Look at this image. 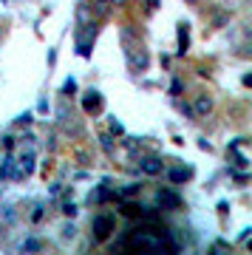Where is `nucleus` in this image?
I'll return each instance as SVG.
<instances>
[{"instance_id": "1", "label": "nucleus", "mask_w": 252, "mask_h": 255, "mask_svg": "<svg viewBox=\"0 0 252 255\" xmlns=\"http://www.w3.org/2000/svg\"><path fill=\"white\" fill-rule=\"evenodd\" d=\"M91 227H94V241H105L114 233V227H117V219L108 216V213H102V216H94Z\"/></svg>"}, {"instance_id": "2", "label": "nucleus", "mask_w": 252, "mask_h": 255, "mask_svg": "<svg viewBox=\"0 0 252 255\" xmlns=\"http://www.w3.org/2000/svg\"><path fill=\"white\" fill-rule=\"evenodd\" d=\"M34 153L26 150V153H20V159L14 162V182H26L28 176L34 173Z\"/></svg>"}, {"instance_id": "3", "label": "nucleus", "mask_w": 252, "mask_h": 255, "mask_svg": "<svg viewBox=\"0 0 252 255\" xmlns=\"http://www.w3.org/2000/svg\"><path fill=\"white\" fill-rule=\"evenodd\" d=\"M156 201L162 210H179L181 207V196L176 190H159L156 193Z\"/></svg>"}, {"instance_id": "4", "label": "nucleus", "mask_w": 252, "mask_h": 255, "mask_svg": "<svg viewBox=\"0 0 252 255\" xmlns=\"http://www.w3.org/2000/svg\"><path fill=\"white\" fill-rule=\"evenodd\" d=\"M94 37H97V26H88V34L77 37V54H80V57H88L91 54V48H94Z\"/></svg>"}, {"instance_id": "5", "label": "nucleus", "mask_w": 252, "mask_h": 255, "mask_svg": "<svg viewBox=\"0 0 252 255\" xmlns=\"http://www.w3.org/2000/svg\"><path fill=\"white\" fill-rule=\"evenodd\" d=\"M142 173L144 176H159L164 170V164H162V159H156V156H147V159H142Z\"/></svg>"}, {"instance_id": "6", "label": "nucleus", "mask_w": 252, "mask_h": 255, "mask_svg": "<svg viewBox=\"0 0 252 255\" xmlns=\"http://www.w3.org/2000/svg\"><path fill=\"white\" fill-rule=\"evenodd\" d=\"M14 156L6 153V156H0V182H6V179H14Z\"/></svg>"}, {"instance_id": "7", "label": "nucleus", "mask_w": 252, "mask_h": 255, "mask_svg": "<svg viewBox=\"0 0 252 255\" xmlns=\"http://www.w3.org/2000/svg\"><path fill=\"white\" fill-rule=\"evenodd\" d=\"M193 114H196V117H210V114H213V100H210L207 94H201V97L196 100V105H193Z\"/></svg>"}, {"instance_id": "8", "label": "nucleus", "mask_w": 252, "mask_h": 255, "mask_svg": "<svg viewBox=\"0 0 252 255\" xmlns=\"http://www.w3.org/2000/svg\"><path fill=\"white\" fill-rule=\"evenodd\" d=\"M99 105H102V97H99L97 88H91V91L85 94V100H82V108H85V114H91V111H97Z\"/></svg>"}, {"instance_id": "9", "label": "nucleus", "mask_w": 252, "mask_h": 255, "mask_svg": "<svg viewBox=\"0 0 252 255\" xmlns=\"http://www.w3.org/2000/svg\"><path fill=\"white\" fill-rule=\"evenodd\" d=\"M91 14H94V11H91V6L88 3H82L80 9H77V23H80V26H94V20H91Z\"/></svg>"}, {"instance_id": "10", "label": "nucleus", "mask_w": 252, "mask_h": 255, "mask_svg": "<svg viewBox=\"0 0 252 255\" xmlns=\"http://www.w3.org/2000/svg\"><path fill=\"white\" fill-rule=\"evenodd\" d=\"M187 48H190V28H187V23H181L179 26V54H187Z\"/></svg>"}, {"instance_id": "11", "label": "nucleus", "mask_w": 252, "mask_h": 255, "mask_svg": "<svg viewBox=\"0 0 252 255\" xmlns=\"http://www.w3.org/2000/svg\"><path fill=\"white\" fill-rule=\"evenodd\" d=\"M0 221H3V224H14V221H17V210L9 207V204H3V207H0Z\"/></svg>"}, {"instance_id": "12", "label": "nucleus", "mask_w": 252, "mask_h": 255, "mask_svg": "<svg viewBox=\"0 0 252 255\" xmlns=\"http://www.w3.org/2000/svg\"><path fill=\"white\" fill-rule=\"evenodd\" d=\"M190 176H193V170H190V167H176V170H170V182L181 184V182H187Z\"/></svg>"}, {"instance_id": "13", "label": "nucleus", "mask_w": 252, "mask_h": 255, "mask_svg": "<svg viewBox=\"0 0 252 255\" xmlns=\"http://www.w3.org/2000/svg\"><path fill=\"white\" fill-rule=\"evenodd\" d=\"M40 250H43V241L40 238H26L20 244V253H40Z\"/></svg>"}, {"instance_id": "14", "label": "nucleus", "mask_w": 252, "mask_h": 255, "mask_svg": "<svg viewBox=\"0 0 252 255\" xmlns=\"http://www.w3.org/2000/svg\"><path fill=\"white\" fill-rule=\"evenodd\" d=\"M88 6H91V11H97V14H102V17L111 11V3H108V0H94V3H88Z\"/></svg>"}, {"instance_id": "15", "label": "nucleus", "mask_w": 252, "mask_h": 255, "mask_svg": "<svg viewBox=\"0 0 252 255\" xmlns=\"http://www.w3.org/2000/svg\"><path fill=\"white\" fill-rule=\"evenodd\" d=\"M63 238H65V241H71V238H77V224H74L71 219H68V221L63 224Z\"/></svg>"}, {"instance_id": "16", "label": "nucleus", "mask_w": 252, "mask_h": 255, "mask_svg": "<svg viewBox=\"0 0 252 255\" xmlns=\"http://www.w3.org/2000/svg\"><path fill=\"white\" fill-rule=\"evenodd\" d=\"M99 145H102L105 153H114V139H111V133H102V136H99Z\"/></svg>"}, {"instance_id": "17", "label": "nucleus", "mask_w": 252, "mask_h": 255, "mask_svg": "<svg viewBox=\"0 0 252 255\" xmlns=\"http://www.w3.org/2000/svg\"><path fill=\"white\" fill-rule=\"evenodd\" d=\"M77 204H74V201H63V216L65 219H74V216H77Z\"/></svg>"}, {"instance_id": "18", "label": "nucleus", "mask_w": 252, "mask_h": 255, "mask_svg": "<svg viewBox=\"0 0 252 255\" xmlns=\"http://www.w3.org/2000/svg\"><path fill=\"white\" fill-rule=\"evenodd\" d=\"M74 91H77V80H74V77H68V80L63 82V94H65V97H71Z\"/></svg>"}, {"instance_id": "19", "label": "nucleus", "mask_w": 252, "mask_h": 255, "mask_svg": "<svg viewBox=\"0 0 252 255\" xmlns=\"http://www.w3.org/2000/svg\"><path fill=\"white\" fill-rule=\"evenodd\" d=\"M31 119H34V114H31V111H26V114H20L14 122H17V125H31Z\"/></svg>"}, {"instance_id": "20", "label": "nucleus", "mask_w": 252, "mask_h": 255, "mask_svg": "<svg viewBox=\"0 0 252 255\" xmlns=\"http://www.w3.org/2000/svg\"><path fill=\"white\" fill-rule=\"evenodd\" d=\"M213 253H216V255L230 253V244H224V241H216V244H213Z\"/></svg>"}, {"instance_id": "21", "label": "nucleus", "mask_w": 252, "mask_h": 255, "mask_svg": "<svg viewBox=\"0 0 252 255\" xmlns=\"http://www.w3.org/2000/svg\"><path fill=\"white\" fill-rule=\"evenodd\" d=\"M181 114H184L187 119H196V114H193V105H187V102L181 105Z\"/></svg>"}, {"instance_id": "22", "label": "nucleus", "mask_w": 252, "mask_h": 255, "mask_svg": "<svg viewBox=\"0 0 252 255\" xmlns=\"http://www.w3.org/2000/svg\"><path fill=\"white\" fill-rule=\"evenodd\" d=\"M0 145L6 147V150H11V147H14V136H3L0 139Z\"/></svg>"}, {"instance_id": "23", "label": "nucleus", "mask_w": 252, "mask_h": 255, "mask_svg": "<svg viewBox=\"0 0 252 255\" xmlns=\"http://www.w3.org/2000/svg\"><path fill=\"white\" fill-rule=\"evenodd\" d=\"M111 133H125V128L119 125L117 119H111Z\"/></svg>"}, {"instance_id": "24", "label": "nucleus", "mask_w": 252, "mask_h": 255, "mask_svg": "<svg viewBox=\"0 0 252 255\" xmlns=\"http://www.w3.org/2000/svg\"><path fill=\"white\" fill-rule=\"evenodd\" d=\"M144 3H147V11H153V9H159V3H162V0H144Z\"/></svg>"}, {"instance_id": "25", "label": "nucleus", "mask_w": 252, "mask_h": 255, "mask_svg": "<svg viewBox=\"0 0 252 255\" xmlns=\"http://www.w3.org/2000/svg\"><path fill=\"white\" fill-rule=\"evenodd\" d=\"M170 94H181V82H179V80H173V85H170Z\"/></svg>"}, {"instance_id": "26", "label": "nucleus", "mask_w": 252, "mask_h": 255, "mask_svg": "<svg viewBox=\"0 0 252 255\" xmlns=\"http://www.w3.org/2000/svg\"><path fill=\"white\" fill-rule=\"evenodd\" d=\"M108 3H114V6H122V3H125V0H108Z\"/></svg>"}, {"instance_id": "27", "label": "nucleus", "mask_w": 252, "mask_h": 255, "mask_svg": "<svg viewBox=\"0 0 252 255\" xmlns=\"http://www.w3.org/2000/svg\"><path fill=\"white\" fill-rule=\"evenodd\" d=\"M184 3H198V0H184Z\"/></svg>"}, {"instance_id": "28", "label": "nucleus", "mask_w": 252, "mask_h": 255, "mask_svg": "<svg viewBox=\"0 0 252 255\" xmlns=\"http://www.w3.org/2000/svg\"><path fill=\"white\" fill-rule=\"evenodd\" d=\"M0 230H6V224H0Z\"/></svg>"}, {"instance_id": "29", "label": "nucleus", "mask_w": 252, "mask_h": 255, "mask_svg": "<svg viewBox=\"0 0 252 255\" xmlns=\"http://www.w3.org/2000/svg\"><path fill=\"white\" fill-rule=\"evenodd\" d=\"M0 34H3V26H0Z\"/></svg>"}, {"instance_id": "30", "label": "nucleus", "mask_w": 252, "mask_h": 255, "mask_svg": "<svg viewBox=\"0 0 252 255\" xmlns=\"http://www.w3.org/2000/svg\"><path fill=\"white\" fill-rule=\"evenodd\" d=\"M3 3H6V0H3Z\"/></svg>"}]
</instances>
